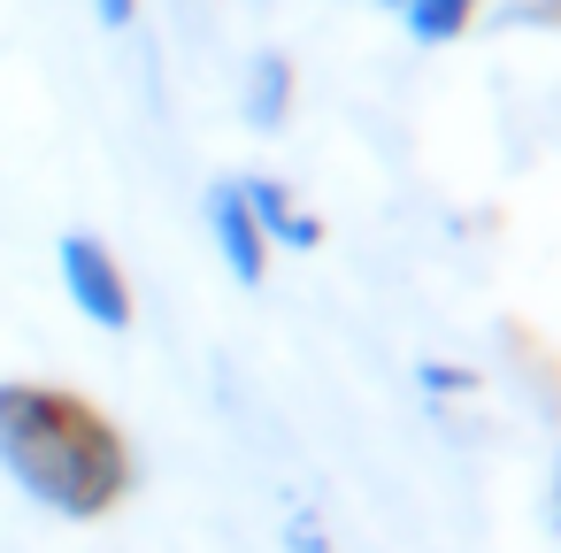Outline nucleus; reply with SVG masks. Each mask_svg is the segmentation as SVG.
<instances>
[{
	"instance_id": "1",
	"label": "nucleus",
	"mask_w": 561,
	"mask_h": 553,
	"mask_svg": "<svg viewBox=\"0 0 561 553\" xmlns=\"http://www.w3.org/2000/svg\"><path fill=\"white\" fill-rule=\"evenodd\" d=\"M0 469L62 522H101L131 492L124 430L93 400L62 384H24V377L0 384Z\"/></svg>"
},
{
	"instance_id": "2",
	"label": "nucleus",
	"mask_w": 561,
	"mask_h": 553,
	"mask_svg": "<svg viewBox=\"0 0 561 553\" xmlns=\"http://www.w3.org/2000/svg\"><path fill=\"white\" fill-rule=\"evenodd\" d=\"M55 262H62V292L78 300L85 323H101V331H131V285H124L116 254H108L93 231H62Z\"/></svg>"
},
{
	"instance_id": "3",
	"label": "nucleus",
	"mask_w": 561,
	"mask_h": 553,
	"mask_svg": "<svg viewBox=\"0 0 561 553\" xmlns=\"http://www.w3.org/2000/svg\"><path fill=\"white\" fill-rule=\"evenodd\" d=\"M208 231H216V246H224V269L254 292V285L270 277V239H262V223H254V208H247L239 185H216V193H208Z\"/></svg>"
},
{
	"instance_id": "4",
	"label": "nucleus",
	"mask_w": 561,
	"mask_h": 553,
	"mask_svg": "<svg viewBox=\"0 0 561 553\" xmlns=\"http://www.w3.org/2000/svg\"><path fill=\"white\" fill-rule=\"evenodd\" d=\"M247 193V208H254V223H262V239H285V246H323V223L285 193V185H270V177H254V185H239Z\"/></svg>"
},
{
	"instance_id": "5",
	"label": "nucleus",
	"mask_w": 561,
	"mask_h": 553,
	"mask_svg": "<svg viewBox=\"0 0 561 553\" xmlns=\"http://www.w3.org/2000/svg\"><path fill=\"white\" fill-rule=\"evenodd\" d=\"M484 9V0H408L400 9V24H408V39L415 47H446V39H461L469 32V16Z\"/></svg>"
},
{
	"instance_id": "6",
	"label": "nucleus",
	"mask_w": 561,
	"mask_h": 553,
	"mask_svg": "<svg viewBox=\"0 0 561 553\" xmlns=\"http://www.w3.org/2000/svg\"><path fill=\"white\" fill-rule=\"evenodd\" d=\"M285 108H293V62H285V55H262V62L247 70V116H254L262 131H277Z\"/></svg>"
},
{
	"instance_id": "7",
	"label": "nucleus",
	"mask_w": 561,
	"mask_h": 553,
	"mask_svg": "<svg viewBox=\"0 0 561 553\" xmlns=\"http://www.w3.org/2000/svg\"><path fill=\"white\" fill-rule=\"evenodd\" d=\"M293 553H331L323 530H316V515H293Z\"/></svg>"
},
{
	"instance_id": "8",
	"label": "nucleus",
	"mask_w": 561,
	"mask_h": 553,
	"mask_svg": "<svg viewBox=\"0 0 561 553\" xmlns=\"http://www.w3.org/2000/svg\"><path fill=\"white\" fill-rule=\"evenodd\" d=\"M93 16H101V24H108V32H124V24H131V16H139V0H93Z\"/></svg>"
},
{
	"instance_id": "9",
	"label": "nucleus",
	"mask_w": 561,
	"mask_h": 553,
	"mask_svg": "<svg viewBox=\"0 0 561 553\" xmlns=\"http://www.w3.org/2000/svg\"><path fill=\"white\" fill-rule=\"evenodd\" d=\"M369 9H408V0H369Z\"/></svg>"
}]
</instances>
